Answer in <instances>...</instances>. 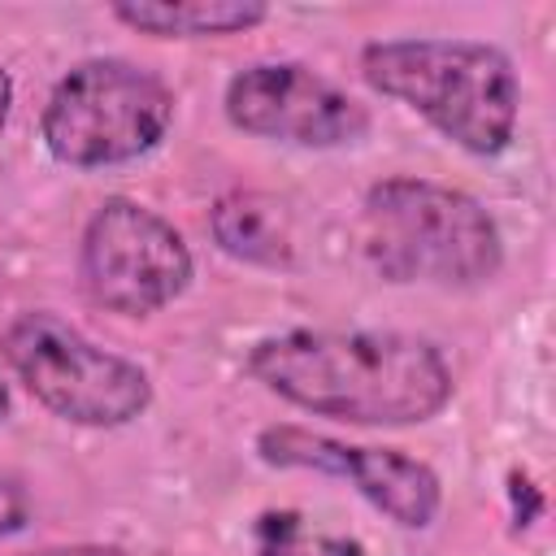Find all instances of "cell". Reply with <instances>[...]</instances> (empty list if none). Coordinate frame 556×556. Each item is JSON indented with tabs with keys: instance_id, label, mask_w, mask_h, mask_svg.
<instances>
[{
	"instance_id": "cell-1",
	"label": "cell",
	"mask_w": 556,
	"mask_h": 556,
	"mask_svg": "<svg viewBox=\"0 0 556 556\" xmlns=\"http://www.w3.org/2000/svg\"><path fill=\"white\" fill-rule=\"evenodd\" d=\"M248 374L291 408L348 426H421L456 391L447 356L404 330H282L252 343Z\"/></svg>"
},
{
	"instance_id": "cell-2",
	"label": "cell",
	"mask_w": 556,
	"mask_h": 556,
	"mask_svg": "<svg viewBox=\"0 0 556 556\" xmlns=\"http://www.w3.org/2000/svg\"><path fill=\"white\" fill-rule=\"evenodd\" d=\"M361 78L430 122L469 156H500L517 139L521 78L504 48L456 35H400L361 48Z\"/></svg>"
},
{
	"instance_id": "cell-3",
	"label": "cell",
	"mask_w": 556,
	"mask_h": 556,
	"mask_svg": "<svg viewBox=\"0 0 556 556\" xmlns=\"http://www.w3.org/2000/svg\"><path fill=\"white\" fill-rule=\"evenodd\" d=\"M361 248L387 282L482 287L504 269V235L486 204L413 174L382 178L365 191Z\"/></svg>"
},
{
	"instance_id": "cell-4",
	"label": "cell",
	"mask_w": 556,
	"mask_h": 556,
	"mask_svg": "<svg viewBox=\"0 0 556 556\" xmlns=\"http://www.w3.org/2000/svg\"><path fill=\"white\" fill-rule=\"evenodd\" d=\"M174 126V91L126 56H91L61 74L39 113V139L70 169H109L148 156Z\"/></svg>"
},
{
	"instance_id": "cell-5",
	"label": "cell",
	"mask_w": 556,
	"mask_h": 556,
	"mask_svg": "<svg viewBox=\"0 0 556 556\" xmlns=\"http://www.w3.org/2000/svg\"><path fill=\"white\" fill-rule=\"evenodd\" d=\"M13 378L61 421L117 430L152 408V378L139 361L87 339L52 308H26L0 330Z\"/></svg>"
},
{
	"instance_id": "cell-6",
	"label": "cell",
	"mask_w": 556,
	"mask_h": 556,
	"mask_svg": "<svg viewBox=\"0 0 556 556\" xmlns=\"http://www.w3.org/2000/svg\"><path fill=\"white\" fill-rule=\"evenodd\" d=\"M195 274V256L174 222L156 208L109 195L78 239V278L91 304L117 317H152L174 304Z\"/></svg>"
},
{
	"instance_id": "cell-7",
	"label": "cell",
	"mask_w": 556,
	"mask_h": 556,
	"mask_svg": "<svg viewBox=\"0 0 556 556\" xmlns=\"http://www.w3.org/2000/svg\"><path fill=\"white\" fill-rule=\"evenodd\" d=\"M222 113L235 130L291 148H348L369 135V109L304 61H252L235 70Z\"/></svg>"
},
{
	"instance_id": "cell-8",
	"label": "cell",
	"mask_w": 556,
	"mask_h": 556,
	"mask_svg": "<svg viewBox=\"0 0 556 556\" xmlns=\"http://www.w3.org/2000/svg\"><path fill=\"white\" fill-rule=\"evenodd\" d=\"M256 456L274 469H313L330 473L356 486L382 517H391L404 530L434 526L443 508V482L439 473L400 452V447H369V443H343L330 434H313L304 426H265L256 434Z\"/></svg>"
},
{
	"instance_id": "cell-9",
	"label": "cell",
	"mask_w": 556,
	"mask_h": 556,
	"mask_svg": "<svg viewBox=\"0 0 556 556\" xmlns=\"http://www.w3.org/2000/svg\"><path fill=\"white\" fill-rule=\"evenodd\" d=\"M113 22L148 39H226L269 17L265 0H117Z\"/></svg>"
},
{
	"instance_id": "cell-10",
	"label": "cell",
	"mask_w": 556,
	"mask_h": 556,
	"mask_svg": "<svg viewBox=\"0 0 556 556\" xmlns=\"http://www.w3.org/2000/svg\"><path fill=\"white\" fill-rule=\"evenodd\" d=\"M213 239L226 256L235 261H248V265H291V239H287V226L278 217V208L265 200V195H252V191H230L213 204Z\"/></svg>"
},
{
	"instance_id": "cell-11",
	"label": "cell",
	"mask_w": 556,
	"mask_h": 556,
	"mask_svg": "<svg viewBox=\"0 0 556 556\" xmlns=\"http://www.w3.org/2000/svg\"><path fill=\"white\" fill-rule=\"evenodd\" d=\"M26 521H30V491L17 473L0 469V539L26 530Z\"/></svg>"
},
{
	"instance_id": "cell-12",
	"label": "cell",
	"mask_w": 556,
	"mask_h": 556,
	"mask_svg": "<svg viewBox=\"0 0 556 556\" xmlns=\"http://www.w3.org/2000/svg\"><path fill=\"white\" fill-rule=\"evenodd\" d=\"M17 556H130L113 543H56V547H39V552H17Z\"/></svg>"
},
{
	"instance_id": "cell-13",
	"label": "cell",
	"mask_w": 556,
	"mask_h": 556,
	"mask_svg": "<svg viewBox=\"0 0 556 556\" xmlns=\"http://www.w3.org/2000/svg\"><path fill=\"white\" fill-rule=\"evenodd\" d=\"M13 96H17V87H13V74L0 65V135H4L9 117H13Z\"/></svg>"
},
{
	"instance_id": "cell-14",
	"label": "cell",
	"mask_w": 556,
	"mask_h": 556,
	"mask_svg": "<svg viewBox=\"0 0 556 556\" xmlns=\"http://www.w3.org/2000/svg\"><path fill=\"white\" fill-rule=\"evenodd\" d=\"M9 408H13V395H9V382L0 378V417H9Z\"/></svg>"
}]
</instances>
